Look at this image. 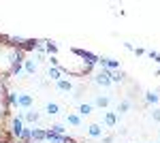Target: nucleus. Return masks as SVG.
I'll list each match as a JSON object with an SVG mask.
<instances>
[{
  "label": "nucleus",
  "mask_w": 160,
  "mask_h": 143,
  "mask_svg": "<svg viewBox=\"0 0 160 143\" xmlns=\"http://www.w3.org/2000/svg\"><path fill=\"white\" fill-rule=\"evenodd\" d=\"M9 132H11V137H15V139L19 141V137H22V132H24V120L19 118V115H13V118H11Z\"/></svg>",
  "instance_id": "1"
},
{
  "label": "nucleus",
  "mask_w": 160,
  "mask_h": 143,
  "mask_svg": "<svg viewBox=\"0 0 160 143\" xmlns=\"http://www.w3.org/2000/svg\"><path fill=\"white\" fill-rule=\"evenodd\" d=\"M45 141L47 143H75L71 137H66V135H56V132H51L45 128Z\"/></svg>",
  "instance_id": "2"
},
{
  "label": "nucleus",
  "mask_w": 160,
  "mask_h": 143,
  "mask_svg": "<svg viewBox=\"0 0 160 143\" xmlns=\"http://www.w3.org/2000/svg\"><path fill=\"white\" fill-rule=\"evenodd\" d=\"M32 103H34L32 94H26V92H19V94H17V107L19 109L28 111V109H32Z\"/></svg>",
  "instance_id": "3"
},
{
  "label": "nucleus",
  "mask_w": 160,
  "mask_h": 143,
  "mask_svg": "<svg viewBox=\"0 0 160 143\" xmlns=\"http://www.w3.org/2000/svg\"><path fill=\"white\" fill-rule=\"evenodd\" d=\"M111 73L113 71H107V69H100V73L94 77V84L102 85V88H109L111 85Z\"/></svg>",
  "instance_id": "4"
},
{
  "label": "nucleus",
  "mask_w": 160,
  "mask_h": 143,
  "mask_svg": "<svg viewBox=\"0 0 160 143\" xmlns=\"http://www.w3.org/2000/svg\"><path fill=\"white\" fill-rule=\"evenodd\" d=\"M9 64L11 66H17V64H24V51L19 47H13L9 51Z\"/></svg>",
  "instance_id": "5"
},
{
  "label": "nucleus",
  "mask_w": 160,
  "mask_h": 143,
  "mask_svg": "<svg viewBox=\"0 0 160 143\" xmlns=\"http://www.w3.org/2000/svg\"><path fill=\"white\" fill-rule=\"evenodd\" d=\"M17 115H19L22 120H26L28 124H37L38 120H41V113H38V111H32V109H28V111H19Z\"/></svg>",
  "instance_id": "6"
},
{
  "label": "nucleus",
  "mask_w": 160,
  "mask_h": 143,
  "mask_svg": "<svg viewBox=\"0 0 160 143\" xmlns=\"http://www.w3.org/2000/svg\"><path fill=\"white\" fill-rule=\"evenodd\" d=\"M100 69H107V71H120V62L113 58H98Z\"/></svg>",
  "instance_id": "7"
},
{
  "label": "nucleus",
  "mask_w": 160,
  "mask_h": 143,
  "mask_svg": "<svg viewBox=\"0 0 160 143\" xmlns=\"http://www.w3.org/2000/svg\"><path fill=\"white\" fill-rule=\"evenodd\" d=\"M47 77H49V79H53V81H60V79H64V66H49Z\"/></svg>",
  "instance_id": "8"
},
{
  "label": "nucleus",
  "mask_w": 160,
  "mask_h": 143,
  "mask_svg": "<svg viewBox=\"0 0 160 143\" xmlns=\"http://www.w3.org/2000/svg\"><path fill=\"white\" fill-rule=\"evenodd\" d=\"M30 141L32 143H43L45 141V128H30Z\"/></svg>",
  "instance_id": "9"
},
{
  "label": "nucleus",
  "mask_w": 160,
  "mask_h": 143,
  "mask_svg": "<svg viewBox=\"0 0 160 143\" xmlns=\"http://www.w3.org/2000/svg\"><path fill=\"white\" fill-rule=\"evenodd\" d=\"M56 88L60 92H73V81L71 79H60V81H56Z\"/></svg>",
  "instance_id": "10"
},
{
  "label": "nucleus",
  "mask_w": 160,
  "mask_h": 143,
  "mask_svg": "<svg viewBox=\"0 0 160 143\" xmlns=\"http://www.w3.org/2000/svg\"><path fill=\"white\" fill-rule=\"evenodd\" d=\"M94 107H100V109H105V107H109V96H102V94H96L94 96V103H92Z\"/></svg>",
  "instance_id": "11"
},
{
  "label": "nucleus",
  "mask_w": 160,
  "mask_h": 143,
  "mask_svg": "<svg viewBox=\"0 0 160 143\" xmlns=\"http://www.w3.org/2000/svg\"><path fill=\"white\" fill-rule=\"evenodd\" d=\"M88 135L94 137V139H96V137H102V126H100V124H90V126H88Z\"/></svg>",
  "instance_id": "12"
},
{
  "label": "nucleus",
  "mask_w": 160,
  "mask_h": 143,
  "mask_svg": "<svg viewBox=\"0 0 160 143\" xmlns=\"http://www.w3.org/2000/svg\"><path fill=\"white\" fill-rule=\"evenodd\" d=\"M45 113H47V115H58V113H60V105H58V103H47V105H45Z\"/></svg>",
  "instance_id": "13"
},
{
  "label": "nucleus",
  "mask_w": 160,
  "mask_h": 143,
  "mask_svg": "<svg viewBox=\"0 0 160 143\" xmlns=\"http://www.w3.org/2000/svg\"><path fill=\"white\" fill-rule=\"evenodd\" d=\"M118 124V115L113 113V111H107L105 113V126H109V128H113Z\"/></svg>",
  "instance_id": "14"
},
{
  "label": "nucleus",
  "mask_w": 160,
  "mask_h": 143,
  "mask_svg": "<svg viewBox=\"0 0 160 143\" xmlns=\"http://www.w3.org/2000/svg\"><path fill=\"white\" fill-rule=\"evenodd\" d=\"M24 71L26 75H34L37 73V62L34 60H24Z\"/></svg>",
  "instance_id": "15"
},
{
  "label": "nucleus",
  "mask_w": 160,
  "mask_h": 143,
  "mask_svg": "<svg viewBox=\"0 0 160 143\" xmlns=\"http://www.w3.org/2000/svg\"><path fill=\"white\" fill-rule=\"evenodd\" d=\"M92 109H94L92 103H83V105H79V107H77V113H79V115H90V113H92Z\"/></svg>",
  "instance_id": "16"
},
{
  "label": "nucleus",
  "mask_w": 160,
  "mask_h": 143,
  "mask_svg": "<svg viewBox=\"0 0 160 143\" xmlns=\"http://www.w3.org/2000/svg\"><path fill=\"white\" fill-rule=\"evenodd\" d=\"M4 103H7V107H17V92H7Z\"/></svg>",
  "instance_id": "17"
},
{
  "label": "nucleus",
  "mask_w": 160,
  "mask_h": 143,
  "mask_svg": "<svg viewBox=\"0 0 160 143\" xmlns=\"http://www.w3.org/2000/svg\"><path fill=\"white\" fill-rule=\"evenodd\" d=\"M66 122L73 126H81V115L79 113H66Z\"/></svg>",
  "instance_id": "18"
},
{
  "label": "nucleus",
  "mask_w": 160,
  "mask_h": 143,
  "mask_svg": "<svg viewBox=\"0 0 160 143\" xmlns=\"http://www.w3.org/2000/svg\"><path fill=\"white\" fill-rule=\"evenodd\" d=\"M130 107H132V103H130V98H124L122 103L118 105V113H126V111H130Z\"/></svg>",
  "instance_id": "19"
},
{
  "label": "nucleus",
  "mask_w": 160,
  "mask_h": 143,
  "mask_svg": "<svg viewBox=\"0 0 160 143\" xmlns=\"http://www.w3.org/2000/svg\"><path fill=\"white\" fill-rule=\"evenodd\" d=\"M45 51H47L49 56H56V54H58V45H56L53 41H45Z\"/></svg>",
  "instance_id": "20"
},
{
  "label": "nucleus",
  "mask_w": 160,
  "mask_h": 143,
  "mask_svg": "<svg viewBox=\"0 0 160 143\" xmlns=\"http://www.w3.org/2000/svg\"><path fill=\"white\" fill-rule=\"evenodd\" d=\"M124 77H126V75H124L122 71L111 73V84H122V81H124Z\"/></svg>",
  "instance_id": "21"
},
{
  "label": "nucleus",
  "mask_w": 160,
  "mask_h": 143,
  "mask_svg": "<svg viewBox=\"0 0 160 143\" xmlns=\"http://www.w3.org/2000/svg\"><path fill=\"white\" fill-rule=\"evenodd\" d=\"M145 100H148V103H158L160 100L158 92H145Z\"/></svg>",
  "instance_id": "22"
},
{
  "label": "nucleus",
  "mask_w": 160,
  "mask_h": 143,
  "mask_svg": "<svg viewBox=\"0 0 160 143\" xmlns=\"http://www.w3.org/2000/svg\"><path fill=\"white\" fill-rule=\"evenodd\" d=\"M47 130L56 132V135H64V130H66V128H64V126H62V124H53V126H51V128H47Z\"/></svg>",
  "instance_id": "23"
},
{
  "label": "nucleus",
  "mask_w": 160,
  "mask_h": 143,
  "mask_svg": "<svg viewBox=\"0 0 160 143\" xmlns=\"http://www.w3.org/2000/svg\"><path fill=\"white\" fill-rule=\"evenodd\" d=\"M4 98H7V90H4V84L0 81V105L4 103Z\"/></svg>",
  "instance_id": "24"
},
{
  "label": "nucleus",
  "mask_w": 160,
  "mask_h": 143,
  "mask_svg": "<svg viewBox=\"0 0 160 143\" xmlns=\"http://www.w3.org/2000/svg\"><path fill=\"white\" fill-rule=\"evenodd\" d=\"M7 109H9V107H7V103H2V105H0V122L7 118Z\"/></svg>",
  "instance_id": "25"
},
{
  "label": "nucleus",
  "mask_w": 160,
  "mask_h": 143,
  "mask_svg": "<svg viewBox=\"0 0 160 143\" xmlns=\"http://www.w3.org/2000/svg\"><path fill=\"white\" fill-rule=\"evenodd\" d=\"M152 120H154V122H160V109H154V111H152Z\"/></svg>",
  "instance_id": "26"
},
{
  "label": "nucleus",
  "mask_w": 160,
  "mask_h": 143,
  "mask_svg": "<svg viewBox=\"0 0 160 143\" xmlns=\"http://www.w3.org/2000/svg\"><path fill=\"white\" fill-rule=\"evenodd\" d=\"M149 58H152V60H156V62H160V54L152 49V51H149Z\"/></svg>",
  "instance_id": "27"
},
{
  "label": "nucleus",
  "mask_w": 160,
  "mask_h": 143,
  "mask_svg": "<svg viewBox=\"0 0 160 143\" xmlns=\"http://www.w3.org/2000/svg\"><path fill=\"white\" fill-rule=\"evenodd\" d=\"M49 64H51V66H58V58H56V56H51V58H49Z\"/></svg>",
  "instance_id": "28"
},
{
  "label": "nucleus",
  "mask_w": 160,
  "mask_h": 143,
  "mask_svg": "<svg viewBox=\"0 0 160 143\" xmlns=\"http://www.w3.org/2000/svg\"><path fill=\"white\" fill-rule=\"evenodd\" d=\"M143 54H145V49H141V47L135 49V56H143Z\"/></svg>",
  "instance_id": "29"
}]
</instances>
